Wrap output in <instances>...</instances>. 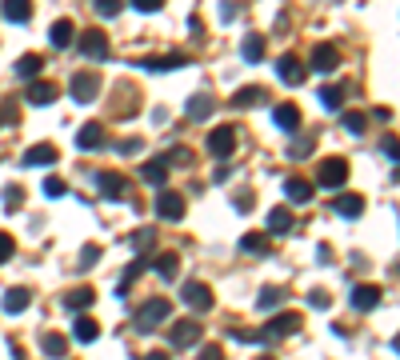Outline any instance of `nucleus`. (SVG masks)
Wrapping results in <instances>:
<instances>
[{
	"label": "nucleus",
	"instance_id": "nucleus-30",
	"mask_svg": "<svg viewBox=\"0 0 400 360\" xmlns=\"http://www.w3.org/2000/svg\"><path fill=\"white\" fill-rule=\"evenodd\" d=\"M72 336H76L80 344H93L96 336H100V324H96L93 316H76V324H72Z\"/></svg>",
	"mask_w": 400,
	"mask_h": 360
},
{
	"label": "nucleus",
	"instance_id": "nucleus-46",
	"mask_svg": "<svg viewBox=\"0 0 400 360\" xmlns=\"http://www.w3.org/2000/svg\"><path fill=\"white\" fill-rule=\"evenodd\" d=\"M168 165H180V168H185V165H192V152H189V148H180V144H176V148L168 152Z\"/></svg>",
	"mask_w": 400,
	"mask_h": 360
},
{
	"label": "nucleus",
	"instance_id": "nucleus-39",
	"mask_svg": "<svg viewBox=\"0 0 400 360\" xmlns=\"http://www.w3.org/2000/svg\"><path fill=\"white\" fill-rule=\"evenodd\" d=\"M21 204H24V192H21V184H8V189H4V208H8V213H16Z\"/></svg>",
	"mask_w": 400,
	"mask_h": 360
},
{
	"label": "nucleus",
	"instance_id": "nucleus-54",
	"mask_svg": "<svg viewBox=\"0 0 400 360\" xmlns=\"http://www.w3.org/2000/svg\"><path fill=\"white\" fill-rule=\"evenodd\" d=\"M257 360H272V357H257Z\"/></svg>",
	"mask_w": 400,
	"mask_h": 360
},
{
	"label": "nucleus",
	"instance_id": "nucleus-26",
	"mask_svg": "<svg viewBox=\"0 0 400 360\" xmlns=\"http://www.w3.org/2000/svg\"><path fill=\"white\" fill-rule=\"evenodd\" d=\"M212 108H216V96L212 93H196L189 100V120H209Z\"/></svg>",
	"mask_w": 400,
	"mask_h": 360
},
{
	"label": "nucleus",
	"instance_id": "nucleus-49",
	"mask_svg": "<svg viewBox=\"0 0 400 360\" xmlns=\"http://www.w3.org/2000/svg\"><path fill=\"white\" fill-rule=\"evenodd\" d=\"M117 148L124 152V156H128V152H141V148H144V141H141V136H128V141H120Z\"/></svg>",
	"mask_w": 400,
	"mask_h": 360
},
{
	"label": "nucleus",
	"instance_id": "nucleus-13",
	"mask_svg": "<svg viewBox=\"0 0 400 360\" xmlns=\"http://www.w3.org/2000/svg\"><path fill=\"white\" fill-rule=\"evenodd\" d=\"M137 64L148 69V72H168V69H185L189 56H185V52H172V56H144V60H137Z\"/></svg>",
	"mask_w": 400,
	"mask_h": 360
},
{
	"label": "nucleus",
	"instance_id": "nucleus-48",
	"mask_svg": "<svg viewBox=\"0 0 400 360\" xmlns=\"http://www.w3.org/2000/svg\"><path fill=\"white\" fill-rule=\"evenodd\" d=\"M196 360H224V348H216V344H204V348L196 352Z\"/></svg>",
	"mask_w": 400,
	"mask_h": 360
},
{
	"label": "nucleus",
	"instance_id": "nucleus-29",
	"mask_svg": "<svg viewBox=\"0 0 400 360\" xmlns=\"http://www.w3.org/2000/svg\"><path fill=\"white\" fill-rule=\"evenodd\" d=\"M316 96H320V104H325L329 112H340V104H344L349 88H344V84H325V88H320Z\"/></svg>",
	"mask_w": 400,
	"mask_h": 360
},
{
	"label": "nucleus",
	"instance_id": "nucleus-53",
	"mask_svg": "<svg viewBox=\"0 0 400 360\" xmlns=\"http://www.w3.org/2000/svg\"><path fill=\"white\" fill-rule=\"evenodd\" d=\"M137 360H168L165 352H144V357H137Z\"/></svg>",
	"mask_w": 400,
	"mask_h": 360
},
{
	"label": "nucleus",
	"instance_id": "nucleus-52",
	"mask_svg": "<svg viewBox=\"0 0 400 360\" xmlns=\"http://www.w3.org/2000/svg\"><path fill=\"white\" fill-rule=\"evenodd\" d=\"M373 117H377V120H392V108H384V104H380V108H373Z\"/></svg>",
	"mask_w": 400,
	"mask_h": 360
},
{
	"label": "nucleus",
	"instance_id": "nucleus-47",
	"mask_svg": "<svg viewBox=\"0 0 400 360\" xmlns=\"http://www.w3.org/2000/svg\"><path fill=\"white\" fill-rule=\"evenodd\" d=\"M128 4H132L137 12H161V8H165V0H128Z\"/></svg>",
	"mask_w": 400,
	"mask_h": 360
},
{
	"label": "nucleus",
	"instance_id": "nucleus-28",
	"mask_svg": "<svg viewBox=\"0 0 400 360\" xmlns=\"http://www.w3.org/2000/svg\"><path fill=\"white\" fill-rule=\"evenodd\" d=\"M48 40H52L56 48H69L72 40H76V24L72 21H56L52 28H48Z\"/></svg>",
	"mask_w": 400,
	"mask_h": 360
},
{
	"label": "nucleus",
	"instance_id": "nucleus-1",
	"mask_svg": "<svg viewBox=\"0 0 400 360\" xmlns=\"http://www.w3.org/2000/svg\"><path fill=\"white\" fill-rule=\"evenodd\" d=\"M168 316H172V304H168L165 296H152V300H144L141 312H137V333H152V328H161Z\"/></svg>",
	"mask_w": 400,
	"mask_h": 360
},
{
	"label": "nucleus",
	"instance_id": "nucleus-6",
	"mask_svg": "<svg viewBox=\"0 0 400 360\" xmlns=\"http://www.w3.org/2000/svg\"><path fill=\"white\" fill-rule=\"evenodd\" d=\"M152 208H156L161 220H180V216H185V196H180V192H172V189H161Z\"/></svg>",
	"mask_w": 400,
	"mask_h": 360
},
{
	"label": "nucleus",
	"instance_id": "nucleus-20",
	"mask_svg": "<svg viewBox=\"0 0 400 360\" xmlns=\"http://www.w3.org/2000/svg\"><path fill=\"white\" fill-rule=\"evenodd\" d=\"M284 300H288V288H284V285H268V288H260L257 309L260 312H272L277 304H284Z\"/></svg>",
	"mask_w": 400,
	"mask_h": 360
},
{
	"label": "nucleus",
	"instance_id": "nucleus-42",
	"mask_svg": "<svg viewBox=\"0 0 400 360\" xmlns=\"http://www.w3.org/2000/svg\"><path fill=\"white\" fill-rule=\"evenodd\" d=\"M152 240H156V232H152V228H141V232L132 237V244L141 248V256H148V248H152Z\"/></svg>",
	"mask_w": 400,
	"mask_h": 360
},
{
	"label": "nucleus",
	"instance_id": "nucleus-44",
	"mask_svg": "<svg viewBox=\"0 0 400 360\" xmlns=\"http://www.w3.org/2000/svg\"><path fill=\"white\" fill-rule=\"evenodd\" d=\"M308 304H312V309H320V312H325V309H329V304H332V296H329V292H325V288H312V292H308Z\"/></svg>",
	"mask_w": 400,
	"mask_h": 360
},
{
	"label": "nucleus",
	"instance_id": "nucleus-21",
	"mask_svg": "<svg viewBox=\"0 0 400 360\" xmlns=\"http://www.w3.org/2000/svg\"><path fill=\"white\" fill-rule=\"evenodd\" d=\"M0 12H4V21L24 24L32 16V0H0Z\"/></svg>",
	"mask_w": 400,
	"mask_h": 360
},
{
	"label": "nucleus",
	"instance_id": "nucleus-12",
	"mask_svg": "<svg viewBox=\"0 0 400 360\" xmlns=\"http://www.w3.org/2000/svg\"><path fill=\"white\" fill-rule=\"evenodd\" d=\"M308 64H312L316 72H336L340 69V52H336V45H316Z\"/></svg>",
	"mask_w": 400,
	"mask_h": 360
},
{
	"label": "nucleus",
	"instance_id": "nucleus-50",
	"mask_svg": "<svg viewBox=\"0 0 400 360\" xmlns=\"http://www.w3.org/2000/svg\"><path fill=\"white\" fill-rule=\"evenodd\" d=\"M380 152H384L388 160H397V136H392V132L384 136V144H380Z\"/></svg>",
	"mask_w": 400,
	"mask_h": 360
},
{
	"label": "nucleus",
	"instance_id": "nucleus-17",
	"mask_svg": "<svg viewBox=\"0 0 400 360\" xmlns=\"http://www.w3.org/2000/svg\"><path fill=\"white\" fill-rule=\"evenodd\" d=\"M28 304H32V288L16 285V288H8V292H4V312H8V316H16V312H24Z\"/></svg>",
	"mask_w": 400,
	"mask_h": 360
},
{
	"label": "nucleus",
	"instance_id": "nucleus-32",
	"mask_svg": "<svg viewBox=\"0 0 400 360\" xmlns=\"http://www.w3.org/2000/svg\"><path fill=\"white\" fill-rule=\"evenodd\" d=\"M152 268H156L161 280H172V276L180 272V256H176V252H161V256L152 261Z\"/></svg>",
	"mask_w": 400,
	"mask_h": 360
},
{
	"label": "nucleus",
	"instance_id": "nucleus-38",
	"mask_svg": "<svg viewBox=\"0 0 400 360\" xmlns=\"http://www.w3.org/2000/svg\"><path fill=\"white\" fill-rule=\"evenodd\" d=\"M340 124H344V128H349L353 136H360V132L368 128V120H364V112H344V117H340Z\"/></svg>",
	"mask_w": 400,
	"mask_h": 360
},
{
	"label": "nucleus",
	"instance_id": "nucleus-41",
	"mask_svg": "<svg viewBox=\"0 0 400 360\" xmlns=\"http://www.w3.org/2000/svg\"><path fill=\"white\" fill-rule=\"evenodd\" d=\"M100 261V248H96V244H84V248H80V272H89V268H93V264Z\"/></svg>",
	"mask_w": 400,
	"mask_h": 360
},
{
	"label": "nucleus",
	"instance_id": "nucleus-5",
	"mask_svg": "<svg viewBox=\"0 0 400 360\" xmlns=\"http://www.w3.org/2000/svg\"><path fill=\"white\" fill-rule=\"evenodd\" d=\"M233 148H236V128L233 124H220V128H212L209 132V156L224 160V156H233Z\"/></svg>",
	"mask_w": 400,
	"mask_h": 360
},
{
	"label": "nucleus",
	"instance_id": "nucleus-31",
	"mask_svg": "<svg viewBox=\"0 0 400 360\" xmlns=\"http://www.w3.org/2000/svg\"><path fill=\"white\" fill-rule=\"evenodd\" d=\"M240 252H248V256H268V237H264V232H244V237H240Z\"/></svg>",
	"mask_w": 400,
	"mask_h": 360
},
{
	"label": "nucleus",
	"instance_id": "nucleus-33",
	"mask_svg": "<svg viewBox=\"0 0 400 360\" xmlns=\"http://www.w3.org/2000/svg\"><path fill=\"white\" fill-rule=\"evenodd\" d=\"M240 56H244L248 64H257L260 56H264V36H257V32H248V36L240 40Z\"/></svg>",
	"mask_w": 400,
	"mask_h": 360
},
{
	"label": "nucleus",
	"instance_id": "nucleus-15",
	"mask_svg": "<svg viewBox=\"0 0 400 360\" xmlns=\"http://www.w3.org/2000/svg\"><path fill=\"white\" fill-rule=\"evenodd\" d=\"M277 76H281L284 84H301V80H305V64H301L296 56H288V52H284L281 60H277Z\"/></svg>",
	"mask_w": 400,
	"mask_h": 360
},
{
	"label": "nucleus",
	"instance_id": "nucleus-25",
	"mask_svg": "<svg viewBox=\"0 0 400 360\" xmlns=\"http://www.w3.org/2000/svg\"><path fill=\"white\" fill-rule=\"evenodd\" d=\"M284 196H288L292 204H308V200H312V184L301 180V176H288V180H284Z\"/></svg>",
	"mask_w": 400,
	"mask_h": 360
},
{
	"label": "nucleus",
	"instance_id": "nucleus-27",
	"mask_svg": "<svg viewBox=\"0 0 400 360\" xmlns=\"http://www.w3.org/2000/svg\"><path fill=\"white\" fill-rule=\"evenodd\" d=\"M264 100H268V93H264L260 84H244V88L233 96V108H252V104H264Z\"/></svg>",
	"mask_w": 400,
	"mask_h": 360
},
{
	"label": "nucleus",
	"instance_id": "nucleus-19",
	"mask_svg": "<svg viewBox=\"0 0 400 360\" xmlns=\"http://www.w3.org/2000/svg\"><path fill=\"white\" fill-rule=\"evenodd\" d=\"M56 156H60V152H56L52 144H32V148L21 156V165L24 168H32V165H56Z\"/></svg>",
	"mask_w": 400,
	"mask_h": 360
},
{
	"label": "nucleus",
	"instance_id": "nucleus-10",
	"mask_svg": "<svg viewBox=\"0 0 400 360\" xmlns=\"http://www.w3.org/2000/svg\"><path fill=\"white\" fill-rule=\"evenodd\" d=\"M80 52H84L89 60H104V56H108V36H104L100 28H89V32L80 36Z\"/></svg>",
	"mask_w": 400,
	"mask_h": 360
},
{
	"label": "nucleus",
	"instance_id": "nucleus-18",
	"mask_svg": "<svg viewBox=\"0 0 400 360\" xmlns=\"http://www.w3.org/2000/svg\"><path fill=\"white\" fill-rule=\"evenodd\" d=\"M24 100L36 104V108H40V104H52V100H56V84H48V80H32V84L24 88Z\"/></svg>",
	"mask_w": 400,
	"mask_h": 360
},
{
	"label": "nucleus",
	"instance_id": "nucleus-40",
	"mask_svg": "<svg viewBox=\"0 0 400 360\" xmlns=\"http://www.w3.org/2000/svg\"><path fill=\"white\" fill-rule=\"evenodd\" d=\"M64 192H69V184H64L60 176H48V180H45V196H48V200H60Z\"/></svg>",
	"mask_w": 400,
	"mask_h": 360
},
{
	"label": "nucleus",
	"instance_id": "nucleus-37",
	"mask_svg": "<svg viewBox=\"0 0 400 360\" xmlns=\"http://www.w3.org/2000/svg\"><path fill=\"white\" fill-rule=\"evenodd\" d=\"M96 16H104V21H113V16H120V8H124V0H93Z\"/></svg>",
	"mask_w": 400,
	"mask_h": 360
},
{
	"label": "nucleus",
	"instance_id": "nucleus-7",
	"mask_svg": "<svg viewBox=\"0 0 400 360\" xmlns=\"http://www.w3.org/2000/svg\"><path fill=\"white\" fill-rule=\"evenodd\" d=\"M96 189L104 200H124L128 196V180L120 172H96Z\"/></svg>",
	"mask_w": 400,
	"mask_h": 360
},
{
	"label": "nucleus",
	"instance_id": "nucleus-43",
	"mask_svg": "<svg viewBox=\"0 0 400 360\" xmlns=\"http://www.w3.org/2000/svg\"><path fill=\"white\" fill-rule=\"evenodd\" d=\"M308 152H312V136H301V141L288 148V156H292V160H305Z\"/></svg>",
	"mask_w": 400,
	"mask_h": 360
},
{
	"label": "nucleus",
	"instance_id": "nucleus-16",
	"mask_svg": "<svg viewBox=\"0 0 400 360\" xmlns=\"http://www.w3.org/2000/svg\"><path fill=\"white\" fill-rule=\"evenodd\" d=\"M272 120H277V128H284V132H296L301 128V108L296 104H272Z\"/></svg>",
	"mask_w": 400,
	"mask_h": 360
},
{
	"label": "nucleus",
	"instance_id": "nucleus-14",
	"mask_svg": "<svg viewBox=\"0 0 400 360\" xmlns=\"http://www.w3.org/2000/svg\"><path fill=\"white\" fill-rule=\"evenodd\" d=\"M93 300H96V292L89 285H76L64 292V309L69 312H84V309H93Z\"/></svg>",
	"mask_w": 400,
	"mask_h": 360
},
{
	"label": "nucleus",
	"instance_id": "nucleus-51",
	"mask_svg": "<svg viewBox=\"0 0 400 360\" xmlns=\"http://www.w3.org/2000/svg\"><path fill=\"white\" fill-rule=\"evenodd\" d=\"M236 12H240V8H236L233 0H228V4H220V21H236Z\"/></svg>",
	"mask_w": 400,
	"mask_h": 360
},
{
	"label": "nucleus",
	"instance_id": "nucleus-35",
	"mask_svg": "<svg viewBox=\"0 0 400 360\" xmlns=\"http://www.w3.org/2000/svg\"><path fill=\"white\" fill-rule=\"evenodd\" d=\"M292 220H296V216L288 213V208H272V213H268V232H272V237H284V232L292 228Z\"/></svg>",
	"mask_w": 400,
	"mask_h": 360
},
{
	"label": "nucleus",
	"instance_id": "nucleus-34",
	"mask_svg": "<svg viewBox=\"0 0 400 360\" xmlns=\"http://www.w3.org/2000/svg\"><path fill=\"white\" fill-rule=\"evenodd\" d=\"M40 352H45V357H52V360H60L64 352H69V340H64L60 333H45V340H40Z\"/></svg>",
	"mask_w": 400,
	"mask_h": 360
},
{
	"label": "nucleus",
	"instance_id": "nucleus-4",
	"mask_svg": "<svg viewBox=\"0 0 400 360\" xmlns=\"http://www.w3.org/2000/svg\"><path fill=\"white\" fill-rule=\"evenodd\" d=\"M69 93H72L76 104H93L96 93H100V76H96V72H76L72 84H69Z\"/></svg>",
	"mask_w": 400,
	"mask_h": 360
},
{
	"label": "nucleus",
	"instance_id": "nucleus-8",
	"mask_svg": "<svg viewBox=\"0 0 400 360\" xmlns=\"http://www.w3.org/2000/svg\"><path fill=\"white\" fill-rule=\"evenodd\" d=\"M380 285H353V292H349V304H353L356 312H373L380 304Z\"/></svg>",
	"mask_w": 400,
	"mask_h": 360
},
{
	"label": "nucleus",
	"instance_id": "nucleus-36",
	"mask_svg": "<svg viewBox=\"0 0 400 360\" xmlns=\"http://www.w3.org/2000/svg\"><path fill=\"white\" fill-rule=\"evenodd\" d=\"M141 176L152 184V189H161V184L168 180V165H165V160H148V165L141 168Z\"/></svg>",
	"mask_w": 400,
	"mask_h": 360
},
{
	"label": "nucleus",
	"instance_id": "nucleus-24",
	"mask_svg": "<svg viewBox=\"0 0 400 360\" xmlns=\"http://www.w3.org/2000/svg\"><path fill=\"white\" fill-rule=\"evenodd\" d=\"M76 144H80L84 152L100 148V144H104V128H100V124H80V128H76Z\"/></svg>",
	"mask_w": 400,
	"mask_h": 360
},
{
	"label": "nucleus",
	"instance_id": "nucleus-23",
	"mask_svg": "<svg viewBox=\"0 0 400 360\" xmlns=\"http://www.w3.org/2000/svg\"><path fill=\"white\" fill-rule=\"evenodd\" d=\"M336 213L356 220V216L364 213V196H360V192H340V196H336Z\"/></svg>",
	"mask_w": 400,
	"mask_h": 360
},
{
	"label": "nucleus",
	"instance_id": "nucleus-22",
	"mask_svg": "<svg viewBox=\"0 0 400 360\" xmlns=\"http://www.w3.org/2000/svg\"><path fill=\"white\" fill-rule=\"evenodd\" d=\"M40 69H45V56H40V52H24L21 60H16V76H21V80H36Z\"/></svg>",
	"mask_w": 400,
	"mask_h": 360
},
{
	"label": "nucleus",
	"instance_id": "nucleus-2",
	"mask_svg": "<svg viewBox=\"0 0 400 360\" xmlns=\"http://www.w3.org/2000/svg\"><path fill=\"white\" fill-rule=\"evenodd\" d=\"M316 180H320V189H344V180H349V160H344V156H325Z\"/></svg>",
	"mask_w": 400,
	"mask_h": 360
},
{
	"label": "nucleus",
	"instance_id": "nucleus-9",
	"mask_svg": "<svg viewBox=\"0 0 400 360\" xmlns=\"http://www.w3.org/2000/svg\"><path fill=\"white\" fill-rule=\"evenodd\" d=\"M180 296H185V304L196 312H209L212 309V288L209 285H200V280H192V285L180 288Z\"/></svg>",
	"mask_w": 400,
	"mask_h": 360
},
{
	"label": "nucleus",
	"instance_id": "nucleus-11",
	"mask_svg": "<svg viewBox=\"0 0 400 360\" xmlns=\"http://www.w3.org/2000/svg\"><path fill=\"white\" fill-rule=\"evenodd\" d=\"M301 328V316L296 312H277L268 324H264V340H272V336H288Z\"/></svg>",
	"mask_w": 400,
	"mask_h": 360
},
{
	"label": "nucleus",
	"instance_id": "nucleus-45",
	"mask_svg": "<svg viewBox=\"0 0 400 360\" xmlns=\"http://www.w3.org/2000/svg\"><path fill=\"white\" fill-rule=\"evenodd\" d=\"M12 252H16V240L8 237V232H0V264L12 261Z\"/></svg>",
	"mask_w": 400,
	"mask_h": 360
},
{
	"label": "nucleus",
	"instance_id": "nucleus-3",
	"mask_svg": "<svg viewBox=\"0 0 400 360\" xmlns=\"http://www.w3.org/2000/svg\"><path fill=\"white\" fill-rule=\"evenodd\" d=\"M200 336H204V328H200V320H192V316H185V320H176V324H172V333H168V340H172V348H192V344H200Z\"/></svg>",
	"mask_w": 400,
	"mask_h": 360
}]
</instances>
